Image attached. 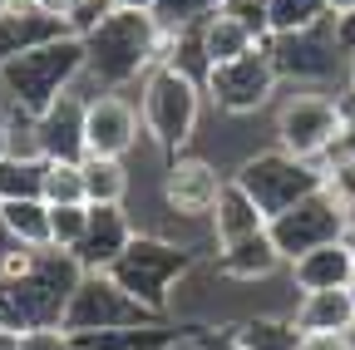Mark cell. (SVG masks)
Here are the masks:
<instances>
[{"label": "cell", "instance_id": "cell-1", "mask_svg": "<svg viewBox=\"0 0 355 350\" xmlns=\"http://www.w3.org/2000/svg\"><path fill=\"white\" fill-rule=\"evenodd\" d=\"M84 40V74L94 94H123L128 84H144L153 69V45H158V20L133 15V10H109Z\"/></svg>", "mask_w": 355, "mask_h": 350}, {"label": "cell", "instance_id": "cell-2", "mask_svg": "<svg viewBox=\"0 0 355 350\" xmlns=\"http://www.w3.org/2000/svg\"><path fill=\"white\" fill-rule=\"evenodd\" d=\"M202 74L183 69V64H158L144 74L139 84V123H144V139L178 158L188 153V143L198 139V123H202Z\"/></svg>", "mask_w": 355, "mask_h": 350}, {"label": "cell", "instance_id": "cell-3", "mask_svg": "<svg viewBox=\"0 0 355 350\" xmlns=\"http://www.w3.org/2000/svg\"><path fill=\"white\" fill-rule=\"evenodd\" d=\"M79 277H84V267L69 252L40 247L25 277L0 281V331L20 335V331H40V326H60Z\"/></svg>", "mask_w": 355, "mask_h": 350}, {"label": "cell", "instance_id": "cell-4", "mask_svg": "<svg viewBox=\"0 0 355 350\" xmlns=\"http://www.w3.org/2000/svg\"><path fill=\"white\" fill-rule=\"evenodd\" d=\"M79 74H84V40L79 35H55V40H44V45L0 64V89H6L10 109L44 114L64 89H74Z\"/></svg>", "mask_w": 355, "mask_h": 350}, {"label": "cell", "instance_id": "cell-5", "mask_svg": "<svg viewBox=\"0 0 355 350\" xmlns=\"http://www.w3.org/2000/svg\"><path fill=\"white\" fill-rule=\"evenodd\" d=\"M193 267H198V256H193L183 242H168V237L139 227V237H133L128 252L109 267V277H114L133 301H139V306H148V311L163 321V316L173 311V301H178V286L193 277Z\"/></svg>", "mask_w": 355, "mask_h": 350}, {"label": "cell", "instance_id": "cell-6", "mask_svg": "<svg viewBox=\"0 0 355 350\" xmlns=\"http://www.w3.org/2000/svg\"><path fill=\"white\" fill-rule=\"evenodd\" d=\"M345 99H331L326 89H296L286 99H277V114H272V134H277V148L301 158V163H321L340 148L345 139Z\"/></svg>", "mask_w": 355, "mask_h": 350}, {"label": "cell", "instance_id": "cell-7", "mask_svg": "<svg viewBox=\"0 0 355 350\" xmlns=\"http://www.w3.org/2000/svg\"><path fill=\"white\" fill-rule=\"evenodd\" d=\"M227 178L257 202V212L272 222L286 207H296L301 198H311L321 188V163H301L282 148H261V153H247Z\"/></svg>", "mask_w": 355, "mask_h": 350}, {"label": "cell", "instance_id": "cell-8", "mask_svg": "<svg viewBox=\"0 0 355 350\" xmlns=\"http://www.w3.org/2000/svg\"><path fill=\"white\" fill-rule=\"evenodd\" d=\"M139 326H158V316L133 301L109 272H84L69 306H64V316H60V331L69 340L104 335V331H139Z\"/></svg>", "mask_w": 355, "mask_h": 350}, {"label": "cell", "instance_id": "cell-9", "mask_svg": "<svg viewBox=\"0 0 355 350\" xmlns=\"http://www.w3.org/2000/svg\"><path fill=\"white\" fill-rule=\"evenodd\" d=\"M277 69L272 60H266V40L257 50H247L242 60L232 64H212L202 69V94L217 114H227V119H247V114H261L266 104L277 99Z\"/></svg>", "mask_w": 355, "mask_h": 350}, {"label": "cell", "instance_id": "cell-10", "mask_svg": "<svg viewBox=\"0 0 355 350\" xmlns=\"http://www.w3.org/2000/svg\"><path fill=\"white\" fill-rule=\"evenodd\" d=\"M266 232H272L282 261H296V256L316 252V247H326V242H340V237L350 232V212H340V207L316 188L311 198H301L296 207H286L282 217H272V227H266Z\"/></svg>", "mask_w": 355, "mask_h": 350}, {"label": "cell", "instance_id": "cell-11", "mask_svg": "<svg viewBox=\"0 0 355 350\" xmlns=\"http://www.w3.org/2000/svg\"><path fill=\"white\" fill-rule=\"evenodd\" d=\"M222 183H227V168H217L202 153H178L163 168V207L178 222H207Z\"/></svg>", "mask_w": 355, "mask_h": 350}, {"label": "cell", "instance_id": "cell-12", "mask_svg": "<svg viewBox=\"0 0 355 350\" xmlns=\"http://www.w3.org/2000/svg\"><path fill=\"white\" fill-rule=\"evenodd\" d=\"M266 60H272L277 79H291L296 89H316L340 69V45L331 35V20L321 30H306V35H282V40H266Z\"/></svg>", "mask_w": 355, "mask_h": 350}, {"label": "cell", "instance_id": "cell-13", "mask_svg": "<svg viewBox=\"0 0 355 350\" xmlns=\"http://www.w3.org/2000/svg\"><path fill=\"white\" fill-rule=\"evenodd\" d=\"M144 139L139 104L128 94H89L84 99V158H128Z\"/></svg>", "mask_w": 355, "mask_h": 350}, {"label": "cell", "instance_id": "cell-14", "mask_svg": "<svg viewBox=\"0 0 355 350\" xmlns=\"http://www.w3.org/2000/svg\"><path fill=\"white\" fill-rule=\"evenodd\" d=\"M139 237V222L128 217V207H99L89 202V222H84V237L74 247V261L84 272H109L114 261L128 252V242Z\"/></svg>", "mask_w": 355, "mask_h": 350}, {"label": "cell", "instance_id": "cell-15", "mask_svg": "<svg viewBox=\"0 0 355 350\" xmlns=\"http://www.w3.org/2000/svg\"><path fill=\"white\" fill-rule=\"evenodd\" d=\"M84 99L79 89H64L44 114H35V134H40V153L44 158H84Z\"/></svg>", "mask_w": 355, "mask_h": 350}, {"label": "cell", "instance_id": "cell-16", "mask_svg": "<svg viewBox=\"0 0 355 350\" xmlns=\"http://www.w3.org/2000/svg\"><path fill=\"white\" fill-rule=\"evenodd\" d=\"M286 272H291L296 291H345V286H355V252L340 237V242H326L316 252L286 261Z\"/></svg>", "mask_w": 355, "mask_h": 350}, {"label": "cell", "instance_id": "cell-17", "mask_svg": "<svg viewBox=\"0 0 355 350\" xmlns=\"http://www.w3.org/2000/svg\"><path fill=\"white\" fill-rule=\"evenodd\" d=\"M286 321H291L296 335H345L355 326V286H345V291H301Z\"/></svg>", "mask_w": 355, "mask_h": 350}, {"label": "cell", "instance_id": "cell-18", "mask_svg": "<svg viewBox=\"0 0 355 350\" xmlns=\"http://www.w3.org/2000/svg\"><path fill=\"white\" fill-rule=\"evenodd\" d=\"M272 222L257 212V202L227 178L222 183V193H217V207H212V217H207V237H212V252H222V247H237V242H247V237H257V232H266Z\"/></svg>", "mask_w": 355, "mask_h": 350}, {"label": "cell", "instance_id": "cell-19", "mask_svg": "<svg viewBox=\"0 0 355 350\" xmlns=\"http://www.w3.org/2000/svg\"><path fill=\"white\" fill-rule=\"evenodd\" d=\"M212 267H217V277L252 286V281L277 277V272L286 267V261H282V252H277L272 232H257V237H247V242H237V247H222V252H212Z\"/></svg>", "mask_w": 355, "mask_h": 350}, {"label": "cell", "instance_id": "cell-20", "mask_svg": "<svg viewBox=\"0 0 355 350\" xmlns=\"http://www.w3.org/2000/svg\"><path fill=\"white\" fill-rule=\"evenodd\" d=\"M188 40H193V55H198V64L202 69H212V64H232V60H242L247 50H257L261 40H252L237 20H227V15H207L198 30H188Z\"/></svg>", "mask_w": 355, "mask_h": 350}, {"label": "cell", "instance_id": "cell-21", "mask_svg": "<svg viewBox=\"0 0 355 350\" xmlns=\"http://www.w3.org/2000/svg\"><path fill=\"white\" fill-rule=\"evenodd\" d=\"M79 173H84V202H99V207L128 202V188H133L128 158H79Z\"/></svg>", "mask_w": 355, "mask_h": 350}, {"label": "cell", "instance_id": "cell-22", "mask_svg": "<svg viewBox=\"0 0 355 350\" xmlns=\"http://www.w3.org/2000/svg\"><path fill=\"white\" fill-rule=\"evenodd\" d=\"M0 227L20 247H50V207L40 198H20V202H0Z\"/></svg>", "mask_w": 355, "mask_h": 350}, {"label": "cell", "instance_id": "cell-23", "mask_svg": "<svg viewBox=\"0 0 355 350\" xmlns=\"http://www.w3.org/2000/svg\"><path fill=\"white\" fill-rule=\"evenodd\" d=\"M55 35H69V30L50 15H0V64L44 45V40H55Z\"/></svg>", "mask_w": 355, "mask_h": 350}, {"label": "cell", "instance_id": "cell-24", "mask_svg": "<svg viewBox=\"0 0 355 350\" xmlns=\"http://www.w3.org/2000/svg\"><path fill=\"white\" fill-rule=\"evenodd\" d=\"M326 15V0H272L266 10V35L282 40V35H306V30H321Z\"/></svg>", "mask_w": 355, "mask_h": 350}, {"label": "cell", "instance_id": "cell-25", "mask_svg": "<svg viewBox=\"0 0 355 350\" xmlns=\"http://www.w3.org/2000/svg\"><path fill=\"white\" fill-rule=\"evenodd\" d=\"M40 202L60 207V202H84V173L69 158H44V178H40Z\"/></svg>", "mask_w": 355, "mask_h": 350}, {"label": "cell", "instance_id": "cell-26", "mask_svg": "<svg viewBox=\"0 0 355 350\" xmlns=\"http://www.w3.org/2000/svg\"><path fill=\"white\" fill-rule=\"evenodd\" d=\"M40 178H44V158H0V202H20V198H40Z\"/></svg>", "mask_w": 355, "mask_h": 350}, {"label": "cell", "instance_id": "cell-27", "mask_svg": "<svg viewBox=\"0 0 355 350\" xmlns=\"http://www.w3.org/2000/svg\"><path fill=\"white\" fill-rule=\"evenodd\" d=\"M237 335H242V350H296L301 345L286 316H252L237 326Z\"/></svg>", "mask_w": 355, "mask_h": 350}, {"label": "cell", "instance_id": "cell-28", "mask_svg": "<svg viewBox=\"0 0 355 350\" xmlns=\"http://www.w3.org/2000/svg\"><path fill=\"white\" fill-rule=\"evenodd\" d=\"M321 193H326L340 212H350V222H355V158H350V153L321 158Z\"/></svg>", "mask_w": 355, "mask_h": 350}, {"label": "cell", "instance_id": "cell-29", "mask_svg": "<svg viewBox=\"0 0 355 350\" xmlns=\"http://www.w3.org/2000/svg\"><path fill=\"white\" fill-rule=\"evenodd\" d=\"M84 222H89V202H60V207H50V247H60V252L74 256V247L84 237Z\"/></svg>", "mask_w": 355, "mask_h": 350}, {"label": "cell", "instance_id": "cell-30", "mask_svg": "<svg viewBox=\"0 0 355 350\" xmlns=\"http://www.w3.org/2000/svg\"><path fill=\"white\" fill-rule=\"evenodd\" d=\"M217 10V0H153V20L163 30H198Z\"/></svg>", "mask_w": 355, "mask_h": 350}, {"label": "cell", "instance_id": "cell-31", "mask_svg": "<svg viewBox=\"0 0 355 350\" xmlns=\"http://www.w3.org/2000/svg\"><path fill=\"white\" fill-rule=\"evenodd\" d=\"M266 10H272V0H217V15L237 20L252 40H272L266 35Z\"/></svg>", "mask_w": 355, "mask_h": 350}, {"label": "cell", "instance_id": "cell-32", "mask_svg": "<svg viewBox=\"0 0 355 350\" xmlns=\"http://www.w3.org/2000/svg\"><path fill=\"white\" fill-rule=\"evenodd\" d=\"M20 350H74V340L60 326H40V331H20Z\"/></svg>", "mask_w": 355, "mask_h": 350}, {"label": "cell", "instance_id": "cell-33", "mask_svg": "<svg viewBox=\"0 0 355 350\" xmlns=\"http://www.w3.org/2000/svg\"><path fill=\"white\" fill-rule=\"evenodd\" d=\"M202 350H242V335L232 321H222V326H207L202 331Z\"/></svg>", "mask_w": 355, "mask_h": 350}, {"label": "cell", "instance_id": "cell-34", "mask_svg": "<svg viewBox=\"0 0 355 350\" xmlns=\"http://www.w3.org/2000/svg\"><path fill=\"white\" fill-rule=\"evenodd\" d=\"M331 35H336L340 55H355V10H350V15H336V20H331Z\"/></svg>", "mask_w": 355, "mask_h": 350}, {"label": "cell", "instance_id": "cell-35", "mask_svg": "<svg viewBox=\"0 0 355 350\" xmlns=\"http://www.w3.org/2000/svg\"><path fill=\"white\" fill-rule=\"evenodd\" d=\"M153 350H202V331H168Z\"/></svg>", "mask_w": 355, "mask_h": 350}, {"label": "cell", "instance_id": "cell-36", "mask_svg": "<svg viewBox=\"0 0 355 350\" xmlns=\"http://www.w3.org/2000/svg\"><path fill=\"white\" fill-rule=\"evenodd\" d=\"M74 6H79V0H35V10H40V15H50V20H60L64 30H69V15H74Z\"/></svg>", "mask_w": 355, "mask_h": 350}, {"label": "cell", "instance_id": "cell-37", "mask_svg": "<svg viewBox=\"0 0 355 350\" xmlns=\"http://www.w3.org/2000/svg\"><path fill=\"white\" fill-rule=\"evenodd\" d=\"M296 350H350V345H345V335H301Z\"/></svg>", "mask_w": 355, "mask_h": 350}, {"label": "cell", "instance_id": "cell-38", "mask_svg": "<svg viewBox=\"0 0 355 350\" xmlns=\"http://www.w3.org/2000/svg\"><path fill=\"white\" fill-rule=\"evenodd\" d=\"M0 15H40L35 0H0Z\"/></svg>", "mask_w": 355, "mask_h": 350}, {"label": "cell", "instance_id": "cell-39", "mask_svg": "<svg viewBox=\"0 0 355 350\" xmlns=\"http://www.w3.org/2000/svg\"><path fill=\"white\" fill-rule=\"evenodd\" d=\"M114 10H133V15H153V0H109Z\"/></svg>", "mask_w": 355, "mask_h": 350}, {"label": "cell", "instance_id": "cell-40", "mask_svg": "<svg viewBox=\"0 0 355 350\" xmlns=\"http://www.w3.org/2000/svg\"><path fill=\"white\" fill-rule=\"evenodd\" d=\"M6 153H10V109L0 104V158H6Z\"/></svg>", "mask_w": 355, "mask_h": 350}, {"label": "cell", "instance_id": "cell-41", "mask_svg": "<svg viewBox=\"0 0 355 350\" xmlns=\"http://www.w3.org/2000/svg\"><path fill=\"white\" fill-rule=\"evenodd\" d=\"M355 10V0H326V15L336 20V15H350Z\"/></svg>", "mask_w": 355, "mask_h": 350}, {"label": "cell", "instance_id": "cell-42", "mask_svg": "<svg viewBox=\"0 0 355 350\" xmlns=\"http://www.w3.org/2000/svg\"><path fill=\"white\" fill-rule=\"evenodd\" d=\"M345 89H350V94H345V99H355V55H350V60H345Z\"/></svg>", "mask_w": 355, "mask_h": 350}, {"label": "cell", "instance_id": "cell-43", "mask_svg": "<svg viewBox=\"0 0 355 350\" xmlns=\"http://www.w3.org/2000/svg\"><path fill=\"white\" fill-rule=\"evenodd\" d=\"M0 350H20V335L15 331H0Z\"/></svg>", "mask_w": 355, "mask_h": 350}, {"label": "cell", "instance_id": "cell-44", "mask_svg": "<svg viewBox=\"0 0 355 350\" xmlns=\"http://www.w3.org/2000/svg\"><path fill=\"white\" fill-rule=\"evenodd\" d=\"M345 345H350V350H355V326H350V331H345Z\"/></svg>", "mask_w": 355, "mask_h": 350}, {"label": "cell", "instance_id": "cell-45", "mask_svg": "<svg viewBox=\"0 0 355 350\" xmlns=\"http://www.w3.org/2000/svg\"><path fill=\"white\" fill-rule=\"evenodd\" d=\"M345 242H350V252H355V222H350V232H345Z\"/></svg>", "mask_w": 355, "mask_h": 350}, {"label": "cell", "instance_id": "cell-46", "mask_svg": "<svg viewBox=\"0 0 355 350\" xmlns=\"http://www.w3.org/2000/svg\"><path fill=\"white\" fill-rule=\"evenodd\" d=\"M74 350H79V345H74Z\"/></svg>", "mask_w": 355, "mask_h": 350}]
</instances>
